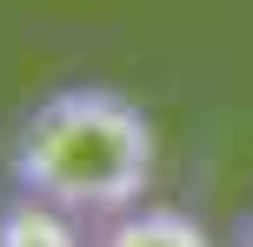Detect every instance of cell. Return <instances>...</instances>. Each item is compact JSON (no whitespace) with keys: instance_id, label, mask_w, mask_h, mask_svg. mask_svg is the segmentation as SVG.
I'll return each mask as SVG.
<instances>
[{"instance_id":"1","label":"cell","mask_w":253,"mask_h":247,"mask_svg":"<svg viewBox=\"0 0 253 247\" xmlns=\"http://www.w3.org/2000/svg\"><path fill=\"white\" fill-rule=\"evenodd\" d=\"M0 167L13 194L47 200L80 227H107L153 200L160 134L133 94L80 80V87H53L13 120Z\"/></svg>"},{"instance_id":"2","label":"cell","mask_w":253,"mask_h":247,"mask_svg":"<svg viewBox=\"0 0 253 247\" xmlns=\"http://www.w3.org/2000/svg\"><path fill=\"white\" fill-rule=\"evenodd\" d=\"M87 247H220L207 234V221H193L187 207H167V200H147V207L120 214V221L93 227Z\"/></svg>"},{"instance_id":"3","label":"cell","mask_w":253,"mask_h":247,"mask_svg":"<svg viewBox=\"0 0 253 247\" xmlns=\"http://www.w3.org/2000/svg\"><path fill=\"white\" fill-rule=\"evenodd\" d=\"M93 227H80L74 214L47 207L34 194H0V247H87Z\"/></svg>"},{"instance_id":"4","label":"cell","mask_w":253,"mask_h":247,"mask_svg":"<svg viewBox=\"0 0 253 247\" xmlns=\"http://www.w3.org/2000/svg\"><path fill=\"white\" fill-rule=\"evenodd\" d=\"M227 247H253V207L240 214V227H233V241H227Z\"/></svg>"}]
</instances>
